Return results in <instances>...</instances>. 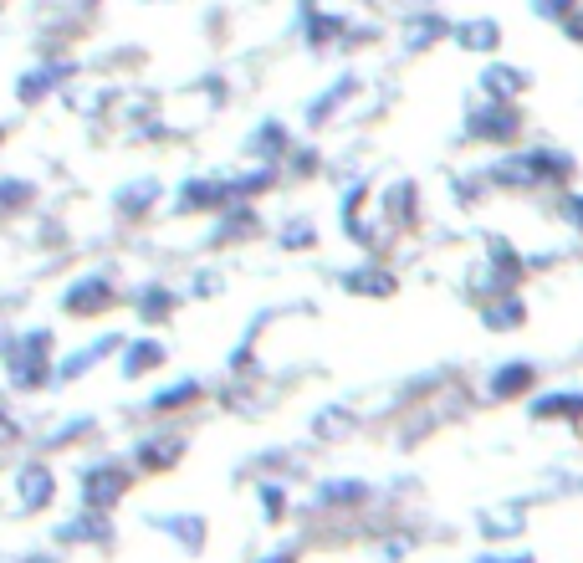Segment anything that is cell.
Masks as SVG:
<instances>
[{
  "instance_id": "1",
  "label": "cell",
  "mask_w": 583,
  "mask_h": 563,
  "mask_svg": "<svg viewBox=\"0 0 583 563\" xmlns=\"http://www.w3.org/2000/svg\"><path fill=\"white\" fill-rule=\"evenodd\" d=\"M471 139H491V144H507L512 134H517V113H512V103H486V108H476L471 113Z\"/></svg>"
},
{
  "instance_id": "2",
  "label": "cell",
  "mask_w": 583,
  "mask_h": 563,
  "mask_svg": "<svg viewBox=\"0 0 583 563\" xmlns=\"http://www.w3.org/2000/svg\"><path fill=\"white\" fill-rule=\"evenodd\" d=\"M456 41L466 52H491L502 41V31H497V21H466V26H456Z\"/></svg>"
},
{
  "instance_id": "3",
  "label": "cell",
  "mask_w": 583,
  "mask_h": 563,
  "mask_svg": "<svg viewBox=\"0 0 583 563\" xmlns=\"http://www.w3.org/2000/svg\"><path fill=\"white\" fill-rule=\"evenodd\" d=\"M481 88H486V93H497V98L507 103V98H517V93L527 88V77L512 72V67H486V72H481Z\"/></svg>"
},
{
  "instance_id": "4",
  "label": "cell",
  "mask_w": 583,
  "mask_h": 563,
  "mask_svg": "<svg viewBox=\"0 0 583 563\" xmlns=\"http://www.w3.org/2000/svg\"><path fill=\"white\" fill-rule=\"evenodd\" d=\"M67 72H72L67 62H57V67H47V72H26V77H21V88H16V93H21V103L47 98V93H52V82H57V77H67Z\"/></svg>"
}]
</instances>
